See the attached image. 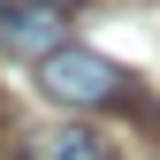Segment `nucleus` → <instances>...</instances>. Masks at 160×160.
Wrapping results in <instances>:
<instances>
[{"label": "nucleus", "mask_w": 160, "mask_h": 160, "mask_svg": "<svg viewBox=\"0 0 160 160\" xmlns=\"http://www.w3.org/2000/svg\"><path fill=\"white\" fill-rule=\"evenodd\" d=\"M0 46L23 61H46L53 46H69V15L46 0H0Z\"/></svg>", "instance_id": "nucleus-2"}, {"label": "nucleus", "mask_w": 160, "mask_h": 160, "mask_svg": "<svg viewBox=\"0 0 160 160\" xmlns=\"http://www.w3.org/2000/svg\"><path fill=\"white\" fill-rule=\"evenodd\" d=\"M38 92H46L53 107H69V114H114V107H137V76L114 69L107 53H92V46H53L46 61H38Z\"/></svg>", "instance_id": "nucleus-1"}, {"label": "nucleus", "mask_w": 160, "mask_h": 160, "mask_svg": "<svg viewBox=\"0 0 160 160\" xmlns=\"http://www.w3.org/2000/svg\"><path fill=\"white\" fill-rule=\"evenodd\" d=\"M46 8H61V15H76V8H84V0H46Z\"/></svg>", "instance_id": "nucleus-4"}, {"label": "nucleus", "mask_w": 160, "mask_h": 160, "mask_svg": "<svg viewBox=\"0 0 160 160\" xmlns=\"http://www.w3.org/2000/svg\"><path fill=\"white\" fill-rule=\"evenodd\" d=\"M31 160H122V152H114L107 130H92V122H61V130H46V137L31 145Z\"/></svg>", "instance_id": "nucleus-3"}]
</instances>
